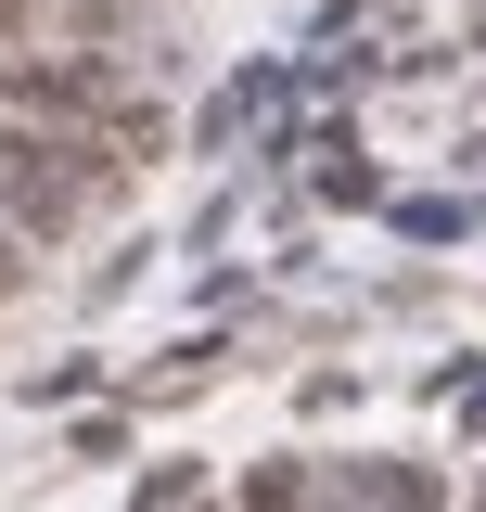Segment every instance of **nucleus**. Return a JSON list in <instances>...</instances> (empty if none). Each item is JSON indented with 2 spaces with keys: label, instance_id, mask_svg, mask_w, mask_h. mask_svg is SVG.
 Listing matches in <instances>:
<instances>
[{
  "label": "nucleus",
  "instance_id": "3",
  "mask_svg": "<svg viewBox=\"0 0 486 512\" xmlns=\"http://www.w3.org/2000/svg\"><path fill=\"white\" fill-rule=\"evenodd\" d=\"M243 512H307V487H295V461H269V474L243 487Z\"/></svg>",
  "mask_w": 486,
  "mask_h": 512
},
{
  "label": "nucleus",
  "instance_id": "1",
  "mask_svg": "<svg viewBox=\"0 0 486 512\" xmlns=\"http://www.w3.org/2000/svg\"><path fill=\"white\" fill-rule=\"evenodd\" d=\"M116 180H128L116 141L0 116V231H13V244H64V231H90V218L116 205Z\"/></svg>",
  "mask_w": 486,
  "mask_h": 512
},
{
  "label": "nucleus",
  "instance_id": "2",
  "mask_svg": "<svg viewBox=\"0 0 486 512\" xmlns=\"http://www.w3.org/2000/svg\"><path fill=\"white\" fill-rule=\"evenodd\" d=\"M0 116L77 128V141H141V128H154V103H141L103 52H13V64H0Z\"/></svg>",
  "mask_w": 486,
  "mask_h": 512
},
{
  "label": "nucleus",
  "instance_id": "4",
  "mask_svg": "<svg viewBox=\"0 0 486 512\" xmlns=\"http://www.w3.org/2000/svg\"><path fill=\"white\" fill-rule=\"evenodd\" d=\"M13 295H26V244L0 231V308H13Z\"/></svg>",
  "mask_w": 486,
  "mask_h": 512
}]
</instances>
